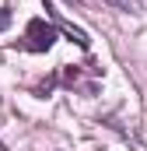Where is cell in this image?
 <instances>
[{
    "label": "cell",
    "instance_id": "6da1fadb",
    "mask_svg": "<svg viewBox=\"0 0 147 151\" xmlns=\"http://www.w3.org/2000/svg\"><path fill=\"white\" fill-rule=\"evenodd\" d=\"M56 42V25L46 21V18H32L25 25V39H21V49L28 53H49Z\"/></svg>",
    "mask_w": 147,
    "mask_h": 151
},
{
    "label": "cell",
    "instance_id": "5b68a950",
    "mask_svg": "<svg viewBox=\"0 0 147 151\" xmlns=\"http://www.w3.org/2000/svg\"><path fill=\"white\" fill-rule=\"evenodd\" d=\"M70 4H77V0H70Z\"/></svg>",
    "mask_w": 147,
    "mask_h": 151
},
{
    "label": "cell",
    "instance_id": "7a4b0ae2",
    "mask_svg": "<svg viewBox=\"0 0 147 151\" xmlns=\"http://www.w3.org/2000/svg\"><path fill=\"white\" fill-rule=\"evenodd\" d=\"M105 4H112L116 11H137V7H140L137 0H105Z\"/></svg>",
    "mask_w": 147,
    "mask_h": 151
},
{
    "label": "cell",
    "instance_id": "277c9868",
    "mask_svg": "<svg viewBox=\"0 0 147 151\" xmlns=\"http://www.w3.org/2000/svg\"><path fill=\"white\" fill-rule=\"evenodd\" d=\"M0 151H7V148H4V144H0Z\"/></svg>",
    "mask_w": 147,
    "mask_h": 151
},
{
    "label": "cell",
    "instance_id": "3957f363",
    "mask_svg": "<svg viewBox=\"0 0 147 151\" xmlns=\"http://www.w3.org/2000/svg\"><path fill=\"white\" fill-rule=\"evenodd\" d=\"M7 25H11V14H7V11H0V32H4Z\"/></svg>",
    "mask_w": 147,
    "mask_h": 151
}]
</instances>
